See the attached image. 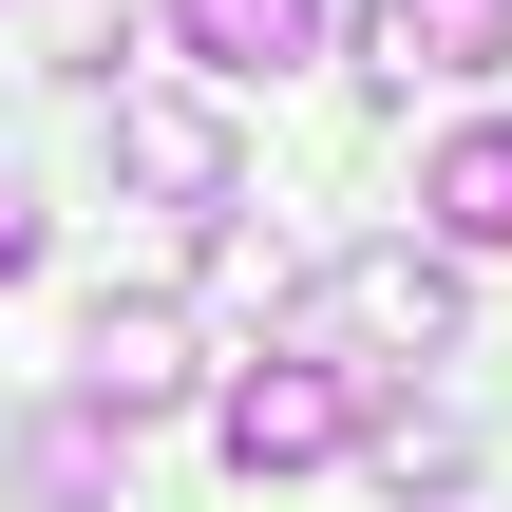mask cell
<instances>
[{
  "mask_svg": "<svg viewBox=\"0 0 512 512\" xmlns=\"http://www.w3.org/2000/svg\"><path fill=\"white\" fill-rule=\"evenodd\" d=\"M342 342H380V361H456V342H475V285H456L437 247H342V266L285 304V361H342Z\"/></svg>",
  "mask_w": 512,
  "mask_h": 512,
  "instance_id": "cell-1",
  "label": "cell"
},
{
  "mask_svg": "<svg viewBox=\"0 0 512 512\" xmlns=\"http://www.w3.org/2000/svg\"><path fill=\"white\" fill-rule=\"evenodd\" d=\"M114 171H133L152 209H190V228L247 209V133H228L209 95H114Z\"/></svg>",
  "mask_w": 512,
  "mask_h": 512,
  "instance_id": "cell-2",
  "label": "cell"
},
{
  "mask_svg": "<svg viewBox=\"0 0 512 512\" xmlns=\"http://www.w3.org/2000/svg\"><path fill=\"white\" fill-rule=\"evenodd\" d=\"M228 475H323L342 437H361V361H266V380H228Z\"/></svg>",
  "mask_w": 512,
  "mask_h": 512,
  "instance_id": "cell-3",
  "label": "cell"
},
{
  "mask_svg": "<svg viewBox=\"0 0 512 512\" xmlns=\"http://www.w3.org/2000/svg\"><path fill=\"white\" fill-rule=\"evenodd\" d=\"M76 399H95L114 437H133L152 399H190V304H171V285H133V304H95V323H76Z\"/></svg>",
  "mask_w": 512,
  "mask_h": 512,
  "instance_id": "cell-4",
  "label": "cell"
},
{
  "mask_svg": "<svg viewBox=\"0 0 512 512\" xmlns=\"http://www.w3.org/2000/svg\"><path fill=\"white\" fill-rule=\"evenodd\" d=\"M494 57H512V0H361V76H380V95H418V76L475 95Z\"/></svg>",
  "mask_w": 512,
  "mask_h": 512,
  "instance_id": "cell-5",
  "label": "cell"
},
{
  "mask_svg": "<svg viewBox=\"0 0 512 512\" xmlns=\"http://www.w3.org/2000/svg\"><path fill=\"white\" fill-rule=\"evenodd\" d=\"M171 38H190L228 95H266V76H304V57H323V0H171Z\"/></svg>",
  "mask_w": 512,
  "mask_h": 512,
  "instance_id": "cell-6",
  "label": "cell"
},
{
  "mask_svg": "<svg viewBox=\"0 0 512 512\" xmlns=\"http://www.w3.org/2000/svg\"><path fill=\"white\" fill-rule=\"evenodd\" d=\"M0 494L19 512H114V418L76 399V418H19L0 437Z\"/></svg>",
  "mask_w": 512,
  "mask_h": 512,
  "instance_id": "cell-7",
  "label": "cell"
},
{
  "mask_svg": "<svg viewBox=\"0 0 512 512\" xmlns=\"http://www.w3.org/2000/svg\"><path fill=\"white\" fill-rule=\"evenodd\" d=\"M418 209H437V247H512V114H475V133H437Z\"/></svg>",
  "mask_w": 512,
  "mask_h": 512,
  "instance_id": "cell-8",
  "label": "cell"
},
{
  "mask_svg": "<svg viewBox=\"0 0 512 512\" xmlns=\"http://www.w3.org/2000/svg\"><path fill=\"white\" fill-rule=\"evenodd\" d=\"M361 456H380V494H399V512L475 475V437H456V418H361Z\"/></svg>",
  "mask_w": 512,
  "mask_h": 512,
  "instance_id": "cell-9",
  "label": "cell"
},
{
  "mask_svg": "<svg viewBox=\"0 0 512 512\" xmlns=\"http://www.w3.org/2000/svg\"><path fill=\"white\" fill-rule=\"evenodd\" d=\"M19 266H38V209H19V171H0V285H19Z\"/></svg>",
  "mask_w": 512,
  "mask_h": 512,
  "instance_id": "cell-10",
  "label": "cell"
}]
</instances>
